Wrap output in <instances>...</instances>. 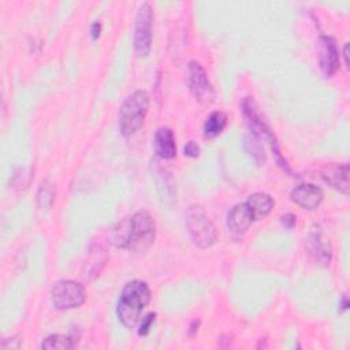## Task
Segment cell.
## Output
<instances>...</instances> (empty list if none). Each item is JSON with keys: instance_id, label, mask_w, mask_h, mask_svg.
Listing matches in <instances>:
<instances>
[{"instance_id": "obj_1", "label": "cell", "mask_w": 350, "mask_h": 350, "mask_svg": "<svg viewBox=\"0 0 350 350\" xmlns=\"http://www.w3.org/2000/svg\"><path fill=\"white\" fill-rule=\"evenodd\" d=\"M111 242L120 249L141 253L146 252L154 242V220L146 211H138L133 216L118 221L111 230Z\"/></svg>"}, {"instance_id": "obj_2", "label": "cell", "mask_w": 350, "mask_h": 350, "mask_svg": "<svg viewBox=\"0 0 350 350\" xmlns=\"http://www.w3.org/2000/svg\"><path fill=\"white\" fill-rule=\"evenodd\" d=\"M150 298L152 291L146 282L135 279L126 283L116 305L119 321L127 328H134L139 323L141 314L150 302Z\"/></svg>"}, {"instance_id": "obj_3", "label": "cell", "mask_w": 350, "mask_h": 350, "mask_svg": "<svg viewBox=\"0 0 350 350\" xmlns=\"http://www.w3.org/2000/svg\"><path fill=\"white\" fill-rule=\"evenodd\" d=\"M149 109V94L145 90H135L127 96L119 108L118 124L123 137L129 138L144 126Z\"/></svg>"}, {"instance_id": "obj_4", "label": "cell", "mask_w": 350, "mask_h": 350, "mask_svg": "<svg viewBox=\"0 0 350 350\" xmlns=\"http://www.w3.org/2000/svg\"><path fill=\"white\" fill-rule=\"evenodd\" d=\"M186 228L193 243L200 249L211 247L217 239V231L206 212L200 205H191L186 211Z\"/></svg>"}, {"instance_id": "obj_5", "label": "cell", "mask_w": 350, "mask_h": 350, "mask_svg": "<svg viewBox=\"0 0 350 350\" xmlns=\"http://www.w3.org/2000/svg\"><path fill=\"white\" fill-rule=\"evenodd\" d=\"M86 299L83 284L64 279L56 282L51 288L52 305L59 310H70L79 308Z\"/></svg>"}, {"instance_id": "obj_6", "label": "cell", "mask_w": 350, "mask_h": 350, "mask_svg": "<svg viewBox=\"0 0 350 350\" xmlns=\"http://www.w3.org/2000/svg\"><path fill=\"white\" fill-rule=\"evenodd\" d=\"M153 11L149 3H142L138 8L134 26V49L138 57H146L152 49Z\"/></svg>"}, {"instance_id": "obj_7", "label": "cell", "mask_w": 350, "mask_h": 350, "mask_svg": "<svg viewBox=\"0 0 350 350\" xmlns=\"http://www.w3.org/2000/svg\"><path fill=\"white\" fill-rule=\"evenodd\" d=\"M187 85L194 98L202 104L209 105L215 100V90L208 79L204 67L197 62L191 60L187 66Z\"/></svg>"}, {"instance_id": "obj_8", "label": "cell", "mask_w": 350, "mask_h": 350, "mask_svg": "<svg viewBox=\"0 0 350 350\" xmlns=\"http://www.w3.org/2000/svg\"><path fill=\"white\" fill-rule=\"evenodd\" d=\"M319 62L325 77H332L339 68V49L332 37L321 36L319 40Z\"/></svg>"}, {"instance_id": "obj_9", "label": "cell", "mask_w": 350, "mask_h": 350, "mask_svg": "<svg viewBox=\"0 0 350 350\" xmlns=\"http://www.w3.org/2000/svg\"><path fill=\"white\" fill-rule=\"evenodd\" d=\"M254 221H256V217L250 206L246 204V201L237 204L227 215L228 231L237 238L242 237Z\"/></svg>"}, {"instance_id": "obj_10", "label": "cell", "mask_w": 350, "mask_h": 350, "mask_svg": "<svg viewBox=\"0 0 350 350\" xmlns=\"http://www.w3.org/2000/svg\"><path fill=\"white\" fill-rule=\"evenodd\" d=\"M323 197H324L323 190L312 183L299 185L295 189H293L290 194V198L294 204L308 211L316 209L321 204Z\"/></svg>"}, {"instance_id": "obj_11", "label": "cell", "mask_w": 350, "mask_h": 350, "mask_svg": "<svg viewBox=\"0 0 350 350\" xmlns=\"http://www.w3.org/2000/svg\"><path fill=\"white\" fill-rule=\"evenodd\" d=\"M153 148L160 159L171 160L176 156V142L174 131L170 127H159L154 133Z\"/></svg>"}, {"instance_id": "obj_12", "label": "cell", "mask_w": 350, "mask_h": 350, "mask_svg": "<svg viewBox=\"0 0 350 350\" xmlns=\"http://www.w3.org/2000/svg\"><path fill=\"white\" fill-rule=\"evenodd\" d=\"M321 175L324 180L338 191L343 194L349 193V165L346 163L329 165L321 171Z\"/></svg>"}, {"instance_id": "obj_13", "label": "cell", "mask_w": 350, "mask_h": 350, "mask_svg": "<svg viewBox=\"0 0 350 350\" xmlns=\"http://www.w3.org/2000/svg\"><path fill=\"white\" fill-rule=\"evenodd\" d=\"M107 262V253L105 250L101 247V246H92L90 250H89V254H88V258L83 264V269H82V276L86 279V280H93L96 279L101 269L104 268Z\"/></svg>"}, {"instance_id": "obj_14", "label": "cell", "mask_w": 350, "mask_h": 350, "mask_svg": "<svg viewBox=\"0 0 350 350\" xmlns=\"http://www.w3.org/2000/svg\"><path fill=\"white\" fill-rule=\"evenodd\" d=\"M308 247L309 253L314 257V260L323 265H328L332 257L331 245L328 239L321 232H310L308 239Z\"/></svg>"}, {"instance_id": "obj_15", "label": "cell", "mask_w": 350, "mask_h": 350, "mask_svg": "<svg viewBox=\"0 0 350 350\" xmlns=\"http://www.w3.org/2000/svg\"><path fill=\"white\" fill-rule=\"evenodd\" d=\"M246 204L250 206L256 220H261L265 216H268L271 213L273 205H275L272 197L267 193H262V191H257V193L250 194L246 200Z\"/></svg>"}, {"instance_id": "obj_16", "label": "cell", "mask_w": 350, "mask_h": 350, "mask_svg": "<svg viewBox=\"0 0 350 350\" xmlns=\"http://www.w3.org/2000/svg\"><path fill=\"white\" fill-rule=\"evenodd\" d=\"M227 124V115L221 111L212 112L204 123V135L206 138H215L224 130Z\"/></svg>"}, {"instance_id": "obj_17", "label": "cell", "mask_w": 350, "mask_h": 350, "mask_svg": "<svg viewBox=\"0 0 350 350\" xmlns=\"http://www.w3.org/2000/svg\"><path fill=\"white\" fill-rule=\"evenodd\" d=\"M42 349L46 350H68V349H74L75 347V342L71 336L67 335H62V334H55V335H49L46 336L42 343H41Z\"/></svg>"}, {"instance_id": "obj_18", "label": "cell", "mask_w": 350, "mask_h": 350, "mask_svg": "<svg viewBox=\"0 0 350 350\" xmlns=\"http://www.w3.org/2000/svg\"><path fill=\"white\" fill-rule=\"evenodd\" d=\"M55 201V186L49 179H44L37 191V204L42 209H49Z\"/></svg>"}, {"instance_id": "obj_19", "label": "cell", "mask_w": 350, "mask_h": 350, "mask_svg": "<svg viewBox=\"0 0 350 350\" xmlns=\"http://www.w3.org/2000/svg\"><path fill=\"white\" fill-rule=\"evenodd\" d=\"M245 149L246 152L254 159L256 163L261 164L265 161V156H264V149L261 146V144L258 142V139L254 135H247L245 138Z\"/></svg>"}, {"instance_id": "obj_20", "label": "cell", "mask_w": 350, "mask_h": 350, "mask_svg": "<svg viewBox=\"0 0 350 350\" xmlns=\"http://www.w3.org/2000/svg\"><path fill=\"white\" fill-rule=\"evenodd\" d=\"M154 317H156V313H149L146 314L145 317H142V320H139V328H138V335L139 336H145L149 334L153 323H154Z\"/></svg>"}, {"instance_id": "obj_21", "label": "cell", "mask_w": 350, "mask_h": 350, "mask_svg": "<svg viewBox=\"0 0 350 350\" xmlns=\"http://www.w3.org/2000/svg\"><path fill=\"white\" fill-rule=\"evenodd\" d=\"M185 156H189V157H198L200 154V146L194 142V141H189L186 145H185Z\"/></svg>"}, {"instance_id": "obj_22", "label": "cell", "mask_w": 350, "mask_h": 350, "mask_svg": "<svg viewBox=\"0 0 350 350\" xmlns=\"http://www.w3.org/2000/svg\"><path fill=\"white\" fill-rule=\"evenodd\" d=\"M297 217L293 213H286L282 216V223L287 227V228H293L295 226V220Z\"/></svg>"}, {"instance_id": "obj_23", "label": "cell", "mask_w": 350, "mask_h": 350, "mask_svg": "<svg viewBox=\"0 0 350 350\" xmlns=\"http://www.w3.org/2000/svg\"><path fill=\"white\" fill-rule=\"evenodd\" d=\"M100 31H101V25L98 22L93 23L92 25V29H90V33H92V37L93 40H97L100 37Z\"/></svg>"}, {"instance_id": "obj_24", "label": "cell", "mask_w": 350, "mask_h": 350, "mask_svg": "<svg viewBox=\"0 0 350 350\" xmlns=\"http://www.w3.org/2000/svg\"><path fill=\"white\" fill-rule=\"evenodd\" d=\"M343 57H345V64H346V67L349 68V42L345 44V48H343Z\"/></svg>"}]
</instances>
